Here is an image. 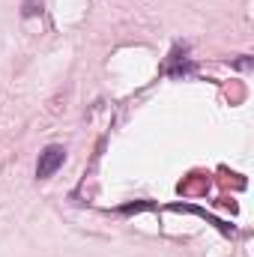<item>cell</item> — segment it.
<instances>
[{"label":"cell","mask_w":254,"mask_h":257,"mask_svg":"<svg viewBox=\"0 0 254 257\" xmlns=\"http://www.w3.org/2000/svg\"><path fill=\"white\" fill-rule=\"evenodd\" d=\"M36 12H42V0H27V3H24V18L36 15Z\"/></svg>","instance_id":"7a4b0ae2"},{"label":"cell","mask_w":254,"mask_h":257,"mask_svg":"<svg viewBox=\"0 0 254 257\" xmlns=\"http://www.w3.org/2000/svg\"><path fill=\"white\" fill-rule=\"evenodd\" d=\"M66 162V150L60 144H51V147H45L42 153H39V165H36V177L39 180H48V177H54L57 174V168Z\"/></svg>","instance_id":"6da1fadb"}]
</instances>
